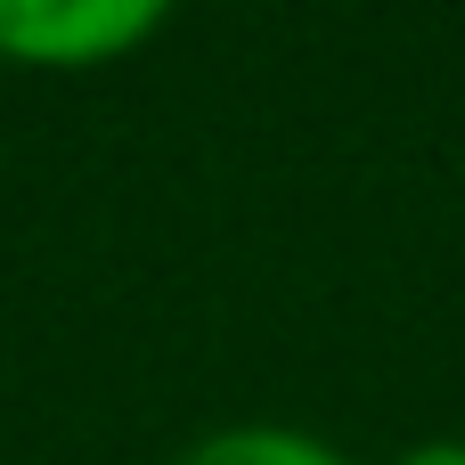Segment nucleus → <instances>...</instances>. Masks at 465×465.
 <instances>
[{
  "label": "nucleus",
  "mask_w": 465,
  "mask_h": 465,
  "mask_svg": "<svg viewBox=\"0 0 465 465\" xmlns=\"http://www.w3.org/2000/svg\"><path fill=\"white\" fill-rule=\"evenodd\" d=\"M172 0H0V57L41 74H82L106 57H131Z\"/></svg>",
  "instance_id": "f257e3e1"
},
{
  "label": "nucleus",
  "mask_w": 465,
  "mask_h": 465,
  "mask_svg": "<svg viewBox=\"0 0 465 465\" xmlns=\"http://www.w3.org/2000/svg\"><path fill=\"white\" fill-rule=\"evenodd\" d=\"M172 465H351V458L302 425H221V433L188 441Z\"/></svg>",
  "instance_id": "f03ea898"
},
{
  "label": "nucleus",
  "mask_w": 465,
  "mask_h": 465,
  "mask_svg": "<svg viewBox=\"0 0 465 465\" xmlns=\"http://www.w3.org/2000/svg\"><path fill=\"white\" fill-rule=\"evenodd\" d=\"M392 465H465V441H417V450H401Z\"/></svg>",
  "instance_id": "7ed1b4c3"
}]
</instances>
